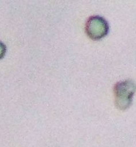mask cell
<instances>
[{
  "mask_svg": "<svg viewBox=\"0 0 136 147\" xmlns=\"http://www.w3.org/2000/svg\"><path fill=\"white\" fill-rule=\"evenodd\" d=\"M136 90V85L132 80L118 82L114 87L116 105L120 110H126L130 106Z\"/></svg>",
  "mask_w": 136,
  "mask_h": 147,
  "instance_id": "obj_1",
  "label": "cell"
},
{
  "mask_svg": "<svg viewBox=\"0 0 136 147\" xmlns=\"http://www.w3.org/2000/svg\"><path fill=\"white\" fill-rule=\"evenodd\" d=\"M86 31L88 36L91 39L100 40L108 35L109 25L104 18L99 16H94L88 19Z\"/></svg>",
  "mask_w": 136,
  "mask_h": 147,
  "instance_id": "obj_2",
  "label": "cell"
},
{
  "mask_svg": "<svg viewBox=\"0 0 136 147\" xmlns=\"http://www.w3.org/2000/svg\"><path fill=\"white\" fill-rule=\"evenodd\" d=\"M6 52V47L2 42H0V60L5 56Z\"/></svg>",
  "mask_w": 136,
  "mask_h": 147,
  "instance_id": "obj_3",
  "label": "cell"
}]
</instances>
